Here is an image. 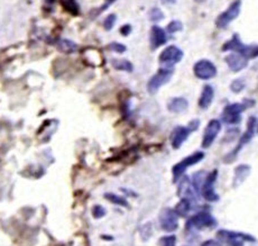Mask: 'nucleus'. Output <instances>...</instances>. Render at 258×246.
<instances>
[{
  "mask_svg": "<svg viewBox=\"0 0 258 246\" xmlns=\"http://www.w3.org/2000/svg\"><path fill=\"white\" fill-rule=\"evenodd\" d=\"M254 105V101L252 100H245L244 102H236V104L228 105L223 109L222 113V120L226 124L236 125L241 122V114L246 108L250 107Z\"/></svg>",
  "mask_w": 258,
  "mask_h": 246,
  "instance_id": "obj_1",
  "label": "nucleus"
},
{
  "mask_svg": "<svg viewBox=\"0 0 258 246\" xmlns=\"http://www.w3.org/2000/svg\"><path fill=\"white\" fill-rule=\"evenodd\" d=\"M204 159V153L203 152H194L191 155L186 156L185 159H183L182 161H180L179 163H176L172 169V173H173V181L176 182L178 180L182 177V174L185 172L190 167H192L194 164H198L200 161Z\"/></svg>",
  "mask_w": 258,
  "mask_h": 246,
  "instance_id": "obj_2",
  "label": "nucleus"
},
{
  "mask_svg": "<svg viewBox=\"0 0 258 246\" xmlns=\"http://www.w3.org/2000/svg\"><path fill=\"white\" fill-rule=\"evenodd\" d=\"M173 73H174L173 69L169 68H163L158 70L152 78L149 79V81L147 82V91L152 95L156 94L164 84H166L172 79Z\"/></svg>",
  "mask_w": 258,
  "mask_h": 246,
  "instance_id": "obj_3",
  "label": "nucleus"
},
{
  "mask_svg": "<svg viewBox=\"0 0 258 246\" xmlns=\"http://www.w3.org/2000/svg\"><path fill=\"white\" fill-rule=\"evenodd\" d=\"M256 125H257L256 117H254V116L249 117L248 123H247V130L244 133V135H242V136L240 137V141H239V145L234 151H232L230 154H228V155L224 157V162H226V163H231L232 161L236 159V156H237L238 152L241 150L242 146L252 141V138L254 137V135H255Z\"/></svg>",
  "mask_w": 258,
  "mask_h": 246,
  "instance_id": "obj_4",
  "label": "nucleus"
},
{
  "mask_svg": "<svg viewBox=\"0 0 258 246\" xmlns=\"http://www.w3.org/2000/svg\"><path fill=\"white\" fill-rule=\"evenodd\" d=\"M241 9V1L240 0H236L224 10L222 14H220L216 20L217 27L219 28H226L231 21H234L236 18L239 16Z\"/></svg>",
  "mask_w": 258,
  "mask_h": 246,
  "instance_id": "obj_5",
  "label": "nucleus"
},
{
  "mask_svg": "<svg viewBox=\"0 0 258 246\" xmlns=\"http://www.w3.org/2000/svg\"><path fill=\"white\" fill-rule=\"evenodd\" d=\"M217 226V220L211 214L206 211L199 212L192 218L189 219L186 224L187 228H194V229H203V228H212Z\"/></svg>",
  "mask_w": 258,
  "mask_h": 246,
  "instance_id": "obj_6",
  "label": "nucleus"
},
{
  "mask_svg": "<svg viewBox=\"0 0 258 246\" xmlns=\"http://www.w3.org/2000/svg\"><path fill=\"white\" fill-rule=\"evenodd\" d=\"M184 53L182 52V50L179 49L178 46L175 45H169L166 49H164L162 51V53L160 54V57H158V61H160L161 64L165 65L166 68L172 67L183 58Z\"/></svg>",
  "mask_w": 258,
  "mask_h": 246,
  "instance_id": "obj_7",
  "label": "nucleus"
},
{
  "mask_svg": "<svg viewBox=\"0 0 258 246\" xmlns=\"http://www.w3.org/2000/svg\"><path fill=\"white\" fill-rule=\"evenodd\" d=\"M218 177V171L213 170L211 173L206 174L203 183H202L200 192L202 197L204 198L206 201H217L219 200V196L216 193L215 190V182Z\"/></svg>",
  "mask_w": 258,
  "mask_h": 246,
  "instance_id": "obj_8",
  "label": "nucleus"
},
{
  "mask_svg": "<svg viewBox=\"0 0 258 246\" xmlns=\"http://www.w3.org/2000/svg\"><path fill=\"white\" fill-rule=\"evenodd\" d=\"M194 76L201 80H210L217 76L216 65L209 60H200L193 67Z\"/></svg>",
  "mask_w": 258,
  "mask_h": 246,
  "instance_id": "obj_9",
  "label": "nucleus"
},
{
  "mask_svg": "<svg viewBox=\"0 0 258 246\" xmlns=\"http://www.w3.org/2000/svg\"><path fill=\"white\" fill-rule=\"evenodd\" d=\"M221 241L227 242L230 246H242L244 242H255V238L250 235L237 233V232H229V230H219L217 234Z\"/></svg>",
  "mask_w": 258,
  "mask_h": 246,
  "instance_id": "obj_10",
  "label": "nucleus"
},
{
  "mask_svg": "<svg viewBox=\"0 0 258 246\" xmlns=\"http://www.w3.org/2000/svg\"><path fill=\"white\" fill-rule=\"evenodd\" d=\"M160 224L165 232H174L179 227V216L171 208H165L160 215Z\"/></svg>",
  "mask_w": 258,
  "mask_h": 246,
  "instance_id": "obj_11",
  "label": "nucleus"
},
{
  "mask_svg": "<svg viewBox=\"0 0 258 246\" xmlns=\"http://www.w3.org/2000/svg\"><path fill=\"white\" fill-rule=\"evenodd\" d=\"M221 131V123L218 119H212L210 120L206 125L204 133H203V137H202V148L203 149H209L210 146L213 144V142L216 141L217 136L220 133Z\"/></svg>",
  "mask_w": 258,
  "mask_h": 246,
  "instance_id": "obj_12",
  "label": "nucleus"
},
{
  "mask_svg": "<svg viewBox=\"0 0 258 246\" xmlns=\"http://www.w3.org/2000/svg\"><path fill=\"white\" fill-rule=\"evenodd\" d=\"M224 61L231 71L234 72H239L241 70H244L248 65V58H246L244 55L237 52H232L230 54H228L226 57H224Z\"/></svg>",
  "mask_w": 258,
  "mask_h": 246,
  "instance_id": "obj_13",
  "label": "nucleus"
},
{
  "mask_svg": "<svg viewBox=\"0 0 258 246\" xmlns=\"http://www.w3.org/2000/svg\"><path fill=\"white\" fill-rule=\"evenodd\" d=\"M189 126H178L175 127L172 132L171 135V143L173 149H180L184 142L186 141L187 137L191 133Z\"/></svg>",
  "mask_w": 258,
  "mask_h": 246,
  "instance_id": "obj_14",
  "label": "nucleus"
},
{
  "mask_svg": "<svg viewBox=\"0 0 258 246\" xmlns=\"http://www.w3.org/2000/svg\"><path fill=\"white\" fill-rule=\"evenodd\" d=\"M167 42V36L166 32L163 28L154 25L150 29V35H149V43L153 50H156L162 45H164Z\"/></svg>",
  "mask_w": 258,
  "mask_h": 246,
  "instance_id": "obj_15",
  "label": "nucleus"
},
{
  "mask_svg": "<svg viewBox=\"0 0 258 246\" xmlns=\"http://www.w3.org/2000/svg\"><path fill=\"white\" fill-rule=\"evenodd\" d=\"M198 191L192 185V182L190 181V179L187 177H184L181 180V183L179 186V196L181 198H186V199H197Z\"/></svg>",
  "mask_w": 258,
  "mask_h": 246,
  "instance_id": "obj_16",
  "label": "nucleus"
},
{
  "mask_svg": "<svg viewBox=\"0 0 258 246\" xmlns=\"http://www.w3.org/2000/svg\"><path fill=\"white\" fill-rule=\"evenodd\" d=\"M213 98H215V90L210 84H205L202 89L200 99H199V106L202 109H208L210 105L212 104Z\"/></svg>",
  "mask_w": 258,
  "mask_h": 246,
  "instance_id": "obj_17",
  "label": "nucleus"
},
{
  "mask_svg": "<svg viewBox=\"0 0 258 246\" xmlns=\"http://www.w3.org/2000/svg\"><path fill=\"white\" fill-rule=\"evenodd\" d=\"M187 107H189V102H187L185 98H182V97L172 98L167 104V109L171 113H175V114L185 112Z\"/></svg>",
  "mask_w": 258,
  "mask_h": 246,
  "instance_id": "obj_18",
  "label": "nucleus"
},
{
  "mask_svg": "<svg viewBox=\"0 0 258 246\" xmlns=\"http://www.w3.org/2000/svg\"><path fill=\"white\" fill-rule=\"evenodd\" d=\"M250 172V167L246 164H241L235 169V178H234V187L240 186L248 177Z\"/></svg>",
  "mask_w": 258,
  "mask_h": 246,
  "instance_id": "obj_19",
  "label": "nucleus"
},
{
  "mask_svg": "<svg viewBox=\"0 0 258 246\" xmlns=\"http://www.w3.org/2000/svg\"><path fill=\"white\" fill-rule=\"evenodd\" d=\"M191 207H192L191 200L186 199V198H182L173 210L175 211V214L178 215L179 217H186L187 214L191 211Z\"/></svg>",
  "mask_w": 258,
  "mask_h": 246,
  "instance_id": "obj_20",
  "label": "nucleus"
},
{
  "mask_svg": "<svg viewBox=\"0 0 258 246\" xmlns=\"http://www.w3.org/2000/svg\"><path fill=\"white\" fill-rule=\"evenodd\" d=\"M242 45L241 39L239 38V35L235 34L232 36V38L230 41H228L223 44L222 51H231V52H238L240 46Z\"/></svg>",
  "mask_w": 258,
  "mask_h": 246,
  "instance_id": "obj_21",
  "label": "nucleus"
},
{
  "mask_svg": "<svg viewBox=\"0 0 258 246\" xmlns=\"http://www.w3.org/2000/svg\"><path fill=\"white\" fill-rule=\"evenodd\" d=\"M111 64L112 67L117 69V70H121V71H126V72H131L132 71V64L130 63V62L127 61V60H112L111 61Z\"/></svg>",
  "mask_w": 258,
  "mask_h": 246,
  "instance_id": "obj_22",
  "label": "nucleus"
},
{
  "mask_svg": "<svg viewBox=\"0 0 258 246\" xmlns=\"http://www.w3.org/2000/svg\"><path fill=\"white\" fill-rule=\"evenodd\" d=\"M58 47H60V50L64 53H73L77 50L76 44L69 41V39H63V41H61L58 43Z\"/></svg>",
  "mask_w": 258,
  "mask_h": 246,
  "instance_id": "obj_23",
  "label": "nucleus"
},
{
  "mask_svg": "<svg viewBox=\"0 0 258 246\" xmlns=\"http://www.w3.org/2000/svg\"><path fill=\"white\" fill-rule=\"evenodd\" d=\"M105 198L106 199H108L110 203L118 205V206H123V207H128V203L127 200L125 199V198L120 197V196H117V194H113V193H106L105 194Z\"/></svg>",
  "mask_w": 258,
  "mask_h": 246,
  "instance_id": "obj_24",
  "label": "nucleus"
},
{
  "mask_svg": "<svg viewBox=\"0 0 258 246\" xmlns=\"http://www.w3.org/2000/svg\"><path fill=\"white\" fill-rule=\"evenodd\" d=\"M62 5L64 6V8L68 10L69 13L73 15L79 14V5H77L75 0H61Z\"/></svg>",
  "mask_w": 258,
  "mask_h": 246,
  "instance_id": "obj_25",
  "label": "nucleus"
},
{
  "mask_svg": "<svg viewBox=\"0 0 258 246\" xmlns=\"http://www.w3.org/2000/svg\"><path fill=\"white\" fill-rule=\"evenodd\" d=\"M183 29V25L180 20H172L171 23L167 25L166 31L169 34H174V33H178Z\"/></svg>",
  "mask_w": 258,
  "mask_h": 246,
  "instance_id": "obj_26",
  "label": "nucleus"
},
{
  "mask_svg": "<svg viewBox=\"0 0 258 246\" xmlns=\"http://www.w3.org/2000/svg\"><path fill=\"white\" fill-rule=\"evenodd\" d=\"M244 88H245V82L242 79H236L230 84V89H231L232 93H235V94L240 93V91H242Z\"/></svg>",
  "mask_w": 258,
  "mask_h": 246,
  "instance_id": "obj_27",
  "label": "nucleus"
},
{
  "mask_svg": "<svg viewBox=\"0 0 258 246\" xmlns=\"http://www.w3.org/2000/svg\"><path fill=\"white\" fill-rule=\"evenodd\" d=\"M149 17H150V20L160 21L164 18V14L160 8H153L149 12Z\"/></svg>",
  "mask_w": 258,
  "mask_h": 246,
  "instance_id": "obj_28",
  "label": "nucleus"
},
{
  "mask_svg": "<svg viewBox=\"0 0 258 246\" xmlns=\"http://www.w3.org/2000/svg\"><path fill=\"white\" fill-rule=\"evenodd\" d=\"M116 20H117L116 15H109V16L105 19V21H103V26H105L107 31H110V29L115 26Z\"/></svg>",
  "mask_w": 258,
  "mask_h": 246,
  "instance_id": "obj_29",
  "label": "nucleus"
},
{
  "mask_svg": "<svg viewBox=\"0 0 258 246\" xmlns=\"http://www.w3.org/2000/svg\"><path fill=\"white\" fill-rule=\"evenodd\" d=\"M92 215H93V217L97 218V219L102 218L103 216L106 215V209L100 205L94 206V207L92 208Z\"/></svg>",
  "mask_w": 258,
  "mask_h": 246,
  "instance_id": "obj_30",
  "label": "nucleus"
},
{
  "mask_svg": "<svg viewBox=\"0 0 258 246\" xmlns=\"http://www.w3.org/2000/svg\"><path fill=\"white\" fill-rule=\"evenodd\" d=\"M162 246H175L176 245V237L173 236V235H169V236H165L161 240Z\"/></svg>",
  "mask_w": 258,
  "mask_h": 246,
  "instance_id": "obj_31",
  "label": "nucleus"
},
{
  "mask_svg": "<svg viewBox=\"0 0 258 246\" xmlns=\"http://www.w3.org/2000/svg\"><path fill=\"white\" fill-rule=\"evenodd\" d=\"M109 47L117 53H124L125 51H126V46L123 45V44H120V43H111Z\"/></svg>",
  "mask_w": 258,
  "mask_h": 246,
  "instance_id": "obj_32",
  "label": "nucleus"
},
{
  "mask_svg": "<svg viewBox=\"0 0 258 246\" xmlns=\"http://www.w3.org/2000/svg\"><path fill=\"white\" fill-rule=\"evenodd\" d=\"M130 32H131V27L129 26V25H125V26H123V27L120 28V33L124 36H127Z\"/></svg>",
  "mask_w": 258,
  "mask_h": 246,
  "instance_id": "obj_33",
  "label": "nucleus"
},
{
  "mask_svg": "<svg viewBox=\"0 0 258 246\" xmlns=\"http://www.w3.org/2000/svg\"><path fill=\"white\" fill-rule=\"evenodd\" d=\"M201 246H221V245L218 243V242H216L213 240H209V241L204 242V243L202 244Z\"/></svg>",
  "mask_w": 258,
  "mask_h": 246,
  "instance_id": "obj_34",
  "label": "nucleus"
},
{
  "mask_svg": "<svg viewBox=\"0 0 258 246\" xmlns=\"http://www.w3.org/2000/svg\"><path fill=\"white\" fill-rule=\"evenodd\" d=\"M175 0H163V2H167V3H172V2H174Z\"/></svg>",
  "mask_w": 258,
  "mask_h": 246,
  "instance_id": "obj_35",
  "label": "nucleus"
},
{
  "mask_svg": "<svg viewBox=\"0 0 258 246\" xmlns=\"http://www.w3.org/2000/svg\"><path fill=\"white\" fill-rule=\"evenodd\" d=\"M113 1H115V0H107V2H108V5H109V3L113 2Z\"/></svg>",
  "mask_w": 258,
  "mask_h": 246,
  "instance_id": "obj_36",
  "label": "nucleus"
},
{
  "mask_svg": "<svg viewBox=\"0 0 258 246\" xmlns=\"http://www.w3.org/2000/svg\"><path fill=\"white\" fill-rule=\"evenodd\" d=\"M197 1H199V2H200V1H204V0H197Z\"/></svg>",
  "mask_w": 258,
  "mask_h": 246,
  "instance_id": "obj_37",
  "label": "nucleus"
}]
</instances>
